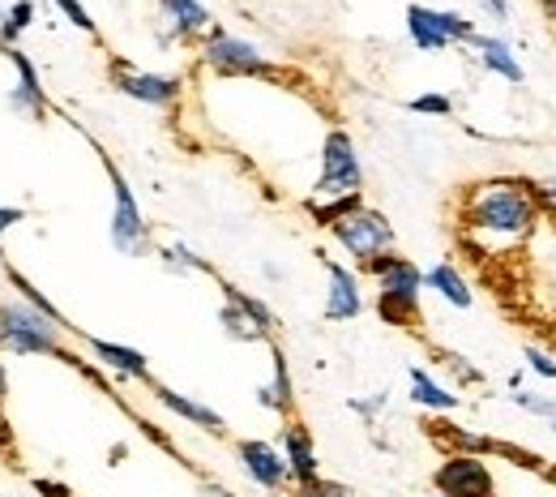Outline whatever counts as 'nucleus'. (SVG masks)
Returning <instances> with one entry per match:
<instances>
[{
  "label": "nucleus",
  "instance_id": "25",
  "mask_svg": "<svg viewBox=\"0 0 556 497\" xmlns=\"http://www.w3.org/2000/svg\"><path fill=\"white\" fill-rule=\"evenodd\" d=\"M0 279H4V284L13 287V291H17V296H22L26 305H30V309H39V313H43V318H52V322H56L61 331H70V318H65V313H61V309H56V305H52V300H48V296L39 291V287L30 284V279H26L22 271H13V266H4V275H0Z\"/></svg>",
  "mask_w": 556,
  "mask_h": 497
},
{
  "label": "nucleus",
  "instance_id": "21",
  "mask_svg": "<svg viewBox=\"0 0 556 497\" xmlns=\"http://www.w3.org/2000/svg\"><path fill=\"white\" fill-rule=\"evenodd\" d=\"M407 382H412V403H419L424 412H437V417H450V412H458V395L450 390V386H441L428 369H412L407 373Z\"/></svg>",
  "mask_w": 556,
  "mask_h": 497
},
{
  "label": "nucleus",
  "instance_id": "27",
  "mask_svg": "<svg viewBox=\"0 0 556 497\" xmlns=\"http://www.w3.org/2000/svg\"><path fill=\"white\" fill-rule=\"evenodd\" d=\"M364 207V194H351V198H334V202H313V198H304V211H308V219L317 223V227H334L343 214L359 211Z\"/></svg>",
  "mask_w": 556,
  "mask_h": 497
},
{
  "label": "nucleus",
  "instance_id": "5",
  "mask_svg": "<svg viewBox=\"0 0 556 497\" xmlns=\"http://www.w3.org/2000/svg\"><path fill=\"white\" fill-rule=\"evenodd\" d=\"M364 194V163L348 129H330L321 138V172L313 181V202H334V198H351Z\"/></svg>",
  "mask_w": 556,
  "mask_h": 497
},
{
  "label": "nucleus",
  "instance_id": "42",
  "mask_svg": "<svg viewBox=\"0 0 556 497\" xmlns=\"http://www.w3.org/2000/svg\"><path fill=\"white\" fill-rule=\"evenodd\" d=\"M4 266H9V262H4V253H0V275H4Z\"/></svg>",
  "mask_w": 556,
  "mask_h": 497
},
{
  "label": "nucleus",
  "instance_id": "22",
  "mask_svg": "<svg viewBox=\"0 0 556 497\" xmlns=\"http://www.w3.org/2000/svg\"><path fill=\"white\" fill-rule=\"evenodd\" d=\"M35 17H39V4H35V0H13V4L0 13V52L22 48V35L35 26Z\"/></svg>",
  "mask_w": 556,
  "mask_h": 497
},
{
  "label": "nucleus",
  "instance_id": "15",
  "mask_svg": "<svg viewBox=\"0 0 556 497\" xmlns=\"http://www.w3.org/2000/svg\"><path fill=\"white\" fill-rule=\"evenodd\" d=\"M278 450H282V459H287V472H291V489L321 481L317 442H313V433L300 425L295 417H291V421H282V433H278Z\"/></svg>",
  "mask_w": 556,
  "mask_h": 497
},
{
  "label": "nucleus",
  "instance_id": "32",
  "mask_svg": "<svg viewBox=\"0 0 556 497\" xmlns=\"http://www.w3.org/2000/svg\"><path fill=\"white\" fill-rule=\"evenodd\" d=\"M527 369L535 373V377H544V382H556V356L544 352V348H527Z\"/></svg>",
  "mask_w": 556,
  "mask_h": 497
},
{
  "label": "nucleus",
  "instance_id": "13",
  "mask_svg": "<svg viewBox=\"0 0 556 497\" xmlns=\"http://www.w3.org/2000/svg\"><path fill=\"white\" fill-rule=\"evenodd\" d=\"M321 266H326V322H355L364 313L359 271H351L334 258H321Z\"/></svg>",
  "mask_w": 556,
  "mask_h": 497
},
{
  "label": "nucleus",
  "instance_id": "14",
  "mask_svg": "<svg viewBox=\"0 0 556 497\" xmlns=\"http://www.w3.org/2000/svg\"><path fill=\"white\" fill-rule=\"evenodd\" d=\"M159 17H163L159 30L163 44H198L214 30V17L202 0H159Z\"/></svg>",
  "mask_w": 556,
  "mask_h": 497
},
{
  "label": "nucleus",
  "instance_id": "29",
  "mask_svg": "<svg viewBox=\"0 0 556 497\" xmlns=\"http://www.w3.org/2000/svg\"><path fill=\"white\" fill-rule=\"evenodd\" d=\"M522 412H531V417H544V421H556V399H548V395H535V390H514L509 395Z\"/></svg>",
  "mask_w": 556,
  "mask_h": 497
},
{
  "label": "nucleus",
  "instance_id": "16",
  "mask_svg": "<svg viewBox=\"0 0 556 497\" xmlns=\"http://www.w3.org/2000/svg\"><path fill=\"white\" fill-rule=\"evenodd\" d=\"M86 348H90V356H94L108 373H116V377H125V382L154 386V377H150V360H146L138 348H129V344H112V339H94V335H86Z\"/></svg>",
  "mask_w": 556,
  "mask_h": 497
},
{
  "label": "nucleus",
  "instance_id": "33",
  "mask_svg": "<svg viewBox=\"0 0 556 497\" xmlns=\"http://www.w3.org/2000/svg\"><path fill=\"white\" fill-rule=\"evenodd\" d=\"M291 497H355L348 485H334V481H313V485H300V489H291Z\"/></svg>",
  "mask_w": 556,
  "mask_h": 497
},
{
  "label": "nucleus",
  "instance_id": "41",
  "mask_svg": "<svg viewBox=\"0 0 556 497\" xmlns=\"http://www.w3.org/2000/svg\"><path fill=\"white\" fill-rule=\"evenodd\" d=\"M535 4H540V13L556 26V0H535Z\"/></svg>",
  "mask_w": 556,
  "mask_h": 497
},
{
  "label": "nucleus",
  "instance_id": "39",
  "mask_svg": "<svg viewBox=\"0 0 556 497\" xmlns=\"http://www.w3.org/2000/svg\"><path fill=\"white\" fill-rule=\"evenodd\" d=\"M484 9H488V17H492V22H509V13H514V9H509V0H484Z\"/></svg>",
  "mask_w": 556,
  "mask_h": 497
},
{
  "label": "nucleus",
  "instance_id": "7",
  "mask_svg": "<svg viewBox=\"0 0 556 497\" xmlns=\"http://www.w3.org/2000/svg\"><path fill=\"white\" fill-rule=\"evenodd\" d=\"M330 236H334V245H339L348 258H355V266H368L372 258H381V253L394 249V223L381 211H372L368 202H364L359 211L343 214V219L330 227Z\"/></svg>",
  "mask_w": 556,
  "mask_h": 497
},
{
  "label": "nucleus",
  "instance_id": "35",
  "mask_svg": "<svg viewBox=\"0 0 556 497\" xmlns=\"http://www.w3.org/2000/svg\"><path fill=\"white\" fill-rule=\"evenodd\" d=\"M4 403H9V369H4V356H0V446L9 450V428H4Z\"/></svg>",
  "mask_w": 556,
  "mask_h": 497
},
{
  "label": "nucleus",
  "instance_id": "12",
  "mask_svg": "<svg viewBox=\"0 0 556 497\" xmlns=\"http://www.w3.org/2000/svg\"><path fill=\"white\" fill-rule=\"evenodd\" d=\"M236 459H240L244 476L257 489H266V494H282L291 485V472H287L282 450H278L275 442H266V437H240L236 442Z\"/></svg>",
  "mask_w": 556,
  "mask_h": 497
},
{
  "label": "nucleus",
  "instance_id": "40",
  "mask_svg": "<svg viewBox=\"0 0 556 497\" xmlns=\"http://www.w3.org/2000/svg\"><path fill=\"white\" fill-rule=\"evenodd\" d=\"M202 497H236L227 485H218V481H202V489H198Z\"/></svg>",
  "mask_w": 556,
  "mask_h": 497
},
{
  "label": "nucleus",
  "instance_id": "31",
  "mask_svg": "<svg viewBox=\"0 0 556 497\" xmlns=\"http://www.w3.org/2000/svg\"><path fill=\"white\" fill-rule=\"evenodd\" d=\"M437 360H441V364H445V369H450V373H454L463 386H480V382H484V373H480L476 364H467L458 352H437Z\"/></svg>",
  "mask_w": 556,
  "mask_h": 497
},
{
  "label": "nucleus",
  "instance_id": "44",
  "mask_svg": "<svg viewBox=\"0 0 556 497\" xmlns=\"http://www.w3.org/2000/svg\"><path fill=\"white\" fill-rule=\"evenodd\" d=\"M432 497H441V494H432Z\"/></svg>",
  "mask_w": 556,
  "mask_h": 497
},
{
  "label": "nucleus",
  "instance_id": "38",
  "mask_svg": "<svg viewBox=\"0 0 556 497\" xmlns=\"http://www.w3.org/2000/svg\"><path fill=\"white\" fill-rule=\"evenodd\" d=\"M22 219H26V211H22V207H0V236H4L9 227H17Z\"/></svg>",
  "mask_w": 556,
  "mask_h": 497
},
{
  "label": "nucleus",
  "instance_id": "11",
  "mask_svg": "<svg viewBox=\"0 0 556 497\" xmlns=\"http://www.w3.org/2000/svg\"><path fill=\"white\" fill-rule=\"evenodd\" d=\"M112 86H116L121 95L146 103V108H176L180 95H185V82H180V77L134 70V65H125V61H112Z\"/></svg>",
  "mask_w": 556,
  "mask_h": 497
},
{
  "label": "nucleus",
  "instance_id": "30",
  "mask_svg": "<svg viewBox=\"0 0 556 497\" xmlns=\"http://www.w3.org/2000/svg\"><path fill=\"white\" fill-rule=\"evenodd\" d=\"M56 9H61V17L70 22V26H77L81 35H99V26H94V17H90V9L81 4V0H52Z\"/></svg>",
  "mask_w": 556,
  "mask_h": 497
},
{
  "label": "nucleus",
  "instance_id": "2",
  "mask_svg": "<svg viewBox=\"0 0 556 497\" xmlns=\"http://www.w3.org/2000/svg\"><path fill=\"white\" fill-rule=\"evenodd\" d=\"M364 275L377 279V313L381 322L390 326H419V296H424V271H419L412 258H403L399 249L372 258L368 266H359Z\"/></svg>",
  "mask_w": 556,
  "mask_h": 497
},
{
  "label": "nucleus",
  "instance_id": "23",
  "mask_svg": "<svg viewBox=\"0 0 556 497\" xmlns=\"http://www.w3.org/2000/svg\"><path fill=\"white\" fill-rule=\"evenodd\" d=\"M218 326H223V335L227 339H236V344H275L240 305H231V300H223V309H218Z\"/></svg>",
  "mask_w": 556,
  "mask_h": 497
},
{
  "label": "nucleus",
  "instance_id": "28",
  "mask_svg": "<svg viewBox=\"0 0 556 497\" xmlns=\"http://www.w3.org/2000/svg\"><path fill=\"white\" fill-rule=\"evenodd\" d=\"M407 112H416V116H454V99L450 95H441V90H424L416 99H407Z\"/></svg>",
  "mask_w": 556,
  "mask_h": 497
},
{
  "label": "nucleus",
  "instance_id": "6",
  "mask_svg": "<svg viewBox=\"0 0 556 497\" xmlns=\"http://www.w3.org/2000/svg\"><path fill=\"white\" fill-rule=\"evenodd\" d=\"M103 167H108V181H112V227H108V236H112L116 253L141 258V253L150 249V223H146V214H141L138 194H134L129 176H125L108 154H103Z\"/></svg>",
  "mask_w": 556,
  "mask_h": 497
},
{
  "label": "nucleus",
  "instance_id": "10",
  "mask_svg": "<svg viewBox=\"0 0 556 497\" xmlns=\"http://www.w3.org/2000/svg\"><path fill=\"white\" fill-rule=\"evenodd\" d=\"M9 65H13V86H9V108L17 112V116H26V121H43L48 116V86H43V73H39V65L22 52V48H9V52H0Z\"/></svg>",
  "mask_w": 556,
  "mask_h": 497
},
{
  "label": "nucleus",
  "instance_id": "37",
  "mask_svg": "<svg viewBox=\"0 0 556 497\" xmlns=\"http://www.w3.org/2000/svg\"><path fill=\"white\" fill-rule=\"evenodd\" d=\"M30 485H35V494H39V497H73L70 485H61V481H48V476H35Z\"/></svg>",
  "mask_w": 556,
  "mask_h": 497
},
{
  "label": "nucleus",
  "instance_id": "4",
  "mask_svg": "<svg viewBox=\"0 0 556 497\" xmlns=\"http://www.w3.org/2000/svg\"><path fill=\"white\" fill-rule=\"evenodd\" d=\"M198 61L218 77H262V82L282 77V70L257 44H249V39L223 30V26H214L206 39H198Z\"/></svg>",
  "mask_w": 556,
  "mask_h": 497
},
{
  "label": "nucleus",
  "instance_id": "20",
  "mask_svg": "<svg viewBox=\"0 0 556 497\" xmlns=\"http://www.w3.org/2000/svg\"><path fill=\"white\" fill-rule=\"evenodd\" d=\"M424 287L437 291L450 309H471V305H476V291H471V284L463 279V271H458L454 262H437V266H428V271H424Z\"/></svg>",
  "mask_w": 556,
  "mask_h": 497
},
{
  "label": "nucleus",
  "instance_id": "9",
  "mask_svg": "<svg viewBox=\"0 0 556 497\" xmlns=\"http://www.w3.org/2000/svg\"><path fill=\"white\" fill-rule=\"evenodd\" d=\"M432 485L441 497H496V481H492L484 455H467V450H450L437 463Z\"/></svg>",
  "mask_w": 556,
  "mask_h": 497
},
{
  "label": "nucleus",
  "instance_id": "1",
  "mask_svg": "<svg viewBox=\"0 0 556 497\" xmlns=\"http://www.w3.org/2000/svg\"><path fill=\"white\" fill-rule=\"evenodd\" d=\"M535 223H540L535 185L518 181V176H492L480 185H467V194L458 202V232L484 258L522 249L531 240Z\"/></svg>",
  "mask_w": 556,
  "mask_h": 497
},
{
  "label": "nucleus",
  "instance_id": "24",
  "mask_svg": "<svg viewBox=\"0 0 556 497\" xmlns=\"http://www.w3.org/2000/svg\"><path fill=\"white\" fill-rule=\"evenodd\" d=\"M159 262H163V271H172V275H214V266H210L198 249H189L185 240L159 245Z\"/></svg>",
  "mask_w": 556,
  "mask_h": 497
},
{
  "label": "nucleus",
  "instance_id": "43",
  "mask_svg": "<svg viewBox=\"0 0 556 497\" xmlns=\"http://www.w3.org/2000/svg\"><path fill=\"white\" fill-rule=\"evenodd\" d=\"M548 428H553V437H556V421H553V425H548Z\"/></svg>",
  "mask_w": 556,
  "mask_h": 497
},
{
  "label": "nucleus",
  "instance_id": "26",
  "mask_svg": "<svg viewBox=\"0 0 556 497\" xmlns=\"http://www.w3.org/2000/svg\"><path fill=\"white\" fill-rule=\"evenodd\" d=\"M218 287H223V300H231V305H240L270 339H275V331H278V318H275V309L262 300V296H253V291H244V287H236V284H227V279H218Z\"/></svg>",
  "mask_w": 556,
  "mask_h": 497
},
{
  "label": "nucleus",
  "instance_id": "8",
  "mask_svg": "<svg viewBox=\"0 0 556 497\" xmlns=\"http://www.w3.org/2000/svg\"><path fill=\"white\" fill-rule=\"evenodd\" d=\"M407 35L419 52H450L454 44H467L480 35L471 17L450 13V9H428V4H407Z\"/></svg>",
  "mask_w": 556,
  "mask_h": 497
},
{
  "label": "nucleus",
  "instance_id": "17",
  "mask_svg": "<svg viewBox=\"0 0 556 497\" xmlns=\"http://www.w3.org/2000/svg\"><path fill=\"white\" fill-rule=\"evenodd\" d=\"M150 390H154V399H159L172 417H180L185 425L202 428L210 437H223V433H227V421H223L214 408H206L202 399H189V395H180V390H172V386H163V382H154Z\"/></svg>",
  "mask_w": 556,
  "mask_h": 497
},
{
  "label": "nucleus",
  "instance_id": "19",
  "mask_svg": "<svg viewBox=\"0 0 556 497\" xmlns=\"http://www.w3.org/2000/svg\"><path fill=\"white\" fill-rule=\"evenodd\" d=\"M471 48L480 52V65H484L488 73L505 77L509 86H522V82H527V70L518 65V57H514L509 39H501V35H476V39H471Z\"/></svg>",
  "mask_w": 556,
  "mask_h": 497
},
{
  "label": "nucleus",
  "instance_id": "34",
  "mask_svg": "<svg viewBox=\"0 0 556 497\" xmlns=\"http://www.w3.org/2000/svg\"><path fill=\"white\" fill-rule=\"evenodd\" d=\"M348 408H351V412H355V417H364V421L372 425V421L381 417V408H386V395H368V399H351Z\"/></svg>",
  "mask_w": 556,
  "mask_h": 497
},
{
  "label": "nucleus",
  "instance_id": "3",
  "mask_svg": "<svg viewBox=\"0 0 556 497\" xmlns=\"http://www.w3.org/2000/svg\"><path fill=\"white\" fill-rule=\"evenodd\" d=\"M65 335L52 318H43L39 309H30L22 296L0 300V356H61L73 369H81V360L65 348Z\"/></svg>",
  "mask_w": 556,
  "mask_h": 497
},
{
  "label": "nucleus",
  "instance_id": "36",
  "mask_svg": "<svg viewBox=\"0 0 556 497\" xmlns=\"http://www.w3.org/2000/svg\"><path fill=\"white\" fill-rule=\"evenodd\" d=\"M535 198H540V214H553L556 219V176L535 185Z\"/></svg>",
  "mask_w": 556,
  "mask_h": 497
},
{
  "label": "nucleus",
  "instance_id": "18",
  "mask_svg": "<svg viewBox=\"0 0 556 497\" xmlns=\"http://www.w3.org/2000/svg\"><path fill=\"white\" fill-rule=\"evenodd\" d=\"M257 403H262L266 412L282 417V421H291V412H295V382H291L287 356H282L278 344H270V382L257 386Z\"/></svg>",
  "mask_w": 556,
  "mask_h": 497
}]
</instances>
